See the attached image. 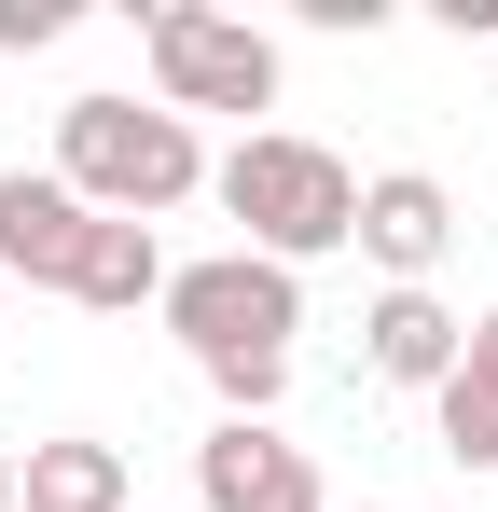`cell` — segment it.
I'll return each mask as SVG.
<instances>
[{
  "mask_svg": "<svg viewBox=\"0 0 498 512\" xmlns=\"http://www.w3.org/2000/svg\"><path fill=\"white\" fill-rule=\"evenodd\" d=\"M83 236H97V208H83L56 167H0V277H28V291H70Z\"/></svg>",
  "mask_w": 498,
  "mask_h": 512,
  "instance_id": "obj_7",
  "label": "cell"
},
{
  "mask_svg": "<svg viewBox=\"0 0 498 512\" xmlns=\"http://www.w3.org/2000/svg\"><path fill=\"white\" fill-rule=\"evenodd\" d=\"M346 512H402V499H346Z\"/></svg>",
  "mask_w": 498,
  "mask_h": 512,
  "instance_id": "obj_17",
  "label": "cell"
},
{
  "mask_svg": "<svg viewBox=\"0 0 498 512\" xmlns=\"http://www.w3.org/2000/svg\"><path fill=\"white\" fill-rule=\"evenodd\" d=\"M56 180H70L97 222H166V208L208 194V139L166 97H70L56 111Z\"/></svg>",
  "mask_w": 498,
  "mask_h": 512,
  "instance_id": "obj_2",
  "label": "cell"
},
{
  "mask_svg": "<svg viewBox=\"0 0 498 512\" xmlns=\"http://www.w3.org/2000/svg\"><path fill=\"white\" fill-rule=\"evenodd\" d=\"M291 14H305V28H332V42H374V28H388V0H291Z\"/></svg>",
  "mask_w": 498,
  "mask_h": 512,
  "instance_id": "obj_14",
  "label": "cell"
},
{
  "mask_svg": "<svg viewBox=\"0 0 498 512\" xmlns=\"http://www.w3.org/2000/svg\"><path fill=\"white\" fill-rule=\"evenodd\" d=\"M139 56H153V97L194 125V111H277V42L249 14H208V0H139Z\"/></svg>",
  "mask_w": 498,
  "mask_h": 512,
  "instance_id": "obj_3",
  "label": "cell"
},
{
  "mask_svg": "<svg viewBox=\"0 0 498 512\" xmlns=\"http://www.w3.org/2000/svg\"><path fill=\"white\" fill-rule=\"evenodd\" d=\"M194 374H208V402H222V416H249V429H277V402H291V360H277V346H236V360H194Z\"/></svg>",
  "mask_w": 498,
  "mask_h": 512,
  "instance_id": "obj_12",
  "label": "cell"
},
{
  "mask_svg": "<svg viewBox=\"0 0 498 512\" xmlns=\"http://www.w3.org/2000/svg\"><path fill=\"white\" fill-rule=\"evenodd\" d=\"M429 443H443L457 471H498V305L471 319V346H457V374L429 388Z\"/></svg>",
  "mask_w": 498,
  "mask_h": 512,
  "instance_id": "obj_9",
  "label": "cell"
},
{
  "mask_svg": "<svg viewBox=\"0 0 498 512\" xmlns=\"http://www.w3.org/2000/svg\"><path fill=\"white\" fill-rule=\"evenodd\" d=\"M194 512H332V485H319V457H305L291 429L222 416L194 443Z\"/></svg>",
  "mask_w": 498,
  "mask_h": 512,
  "instance_id": "obj_5",
  "label": "cell"
},
{
  "mask_svg": "<svg viewBox=\"0 0 498 512\" xmlns=\"http://www.w3.org/2000/svg\"><path fill=\"white\" fill-rule=\"evenodd\" d=\"M42 42H70V0H0V56H42Z\"/></svg>",
  "mask_w": 498,
  "mask_h": 512,
  "instance_id": "obj_13",
  "label": "cell"
},
{
  "mask_svg": "<svg viewBox=\"0 0 498 512\" xmlns=\"http://www.w3.org/2000/svg\"><path fill=\"white\" fill-rule=\"evenodd\" d=\"M457 250V194L429 167H374L360 180V263H388V291H429Z\"/></svg>",
  "mask_w": 498,
  "mask_h": 512,
  "instance_id": "obj_6",
  "label": "cell"
},
{
  "mask_svg": "<svg viewBox=\"0 0 498 512\" xmlns=\"http://www.w3.org/2000/svg\"><path fill=\"white\" fill-rule=\"evenodd\" d=\"M0 333H14V277H0Z\"/></svg>",
  "mask_w": 498,
  "mask_h": 512,
  "instance_id": "obj_16",
  "label": "cell"
},
{
  "mask_svg": "<svg viewBox=\"0 0 498 512\" xmlns=\"http://www.w3.org/2000/svg\"><path fill=\"white\" fill-rule=\"evenodd\" d=\"M14 485H28V512H139L125 457H111V443H83V429L28 443V457H14Z\"/></svg>",
  "mask_w": 498,
  "mask_h": 512,
  "instance_id": "obj_11",
  "label": "cell"
},
{
  "mask_svg": "<svg viewBox=\"0 0 498 512\" xmlns=\"http://www.w3.org/2000/svg\"><path fill=\"white\" fill-rule=\"evenodd\" d=\"M208 194H222V222H236V250L263 263H332V250H360V167L332 153V139H291V125H249L236 153L208 167Z\"/></svg>",
  "mask_w": 498,
  "mask_h": 512,
  "instance_id": "obj_1",
  "label": "cell"
},
{
  "mask_svg": "<svg viewBox=\"0 0 498 512\" xmlns=\"http://www.w3.org/2000/svg\"><path fill=\"white\" fill-rule=\"evenodd\" d=\"M0 512H28V485H14V457H0Z\"/></svg>",
  "mask_w": 498,
  "mask_h": 512,
  "instance_id": "obj_15",
  "label": "cell"
},
{
  "mask_svg": "<svg viewBox=\"0 0 498 512\" xmlns=\"http://www.w3.org/2000/svg\"><path fill=\"white\" fill-rule=\"evenodd\" d=\"M70 305L83 319H139V305H166V236L153 222H97L70 263Z\"/></svg>",
  "mask_w": 498,
  "mask_h": 512,
  "instance_id": "obj_10",
  "label": "cell"
},
{
  "mask_svg": "<svg viewBox=\"0 0 498 512\" xmlns=\"http://www.w3.org/2000/svg\"><path fill=\"white\" fill-rule=\"evenodd\" d=\"M457 346H471V319H457L443 291H374V305H360V374H374V388H415V402H429V388L457 374Z\"/></svg>",
  "mask_w": 498,
  "mask_h": 512,
  "instance_id": "obj_8",
  "label": "cell"
},
{
  "mask_svg": "<svg viewBox=\"0 0 498 512\" xmlns=\"http://www.w3.org/2000/svg\"><path fill=\"white\" fill-rule=\"evenodd\" d=\"M166 333H180V360H236V346H277L291 360V333H305V277L263 250H208V263H166Z\"/></svg>",
  "mask_w": 498,
  "mask_h": 512,
  "instance_id": "obj_4",
  "label": "cell"
}]
</instances>
